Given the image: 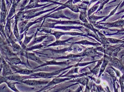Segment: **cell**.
Segmentation results:
<instances>
[{"mask_svg":"<svg viewBox=\"0 0 124 92\" xmlns=\"http://www.w3.org/2000/svg\"><path fill=\"white\" fill-rule=\"evenodd\" d=\"M75 67L74 64L68 66L67 67H65L64 68L60 70H57L55 71L50 72H39L36 73H33L30 74V76L31 77V79H38V78H43V79H51V78H54L56 77L55 76L58 75L62 71L66 70L67 69L73 68Z\"/></svg>","mask_w":124,"mask_h":92,"instance_id":"6da1fadb","label":"cell"},{"mask_svg":"<svg viewBox=\"0 0 124 92\" xmlns=\"http://www.w3.org/2000/svg\"><path fill=\"white\" fill-rule=\"evenodd\" d=\"M72 79L71 78H69V77H65V78H62L61 77L58 76L54 78L51 81L49 82L47 84V85L45 86L44 87L42 88L41 89V91H43L44 90H46L48 88L50 87L51 86H54V85L59 84H61L63 82L65 81H69Z\"/></svg>","mask_w":124,"mask_h":92,"instance_id":"7a4b0ae2","label":"cell"},{"mask_svg":"<svg viewBox=\"0 0 124 92\" xmlns=\"http://www.w3.org/2000/svg\"><path fill=\"white\" fill-rule=\"evenodd\" d=\"M1 64L2 67V76L5 77L14 74L9 64L7 63L5 60L2 58Z\"/></svg>","mask_w":124,"mask_h":92,"instance_id":"3957f363","label":"cell"},{"mask_svg":"<svg viewBox=\"0 0 124 92\" xmlns=\"http://www.w3.org/2000/svg\"><path fill=\"white\" fill-rule=\"evenodd\" d=\"M14 74L30 75L35 72V70L26 68H22L16 66L15 65L9 64Z\"/></svg>","mask_w":124,"mask_h":92,"instance_id":"277c9868","label":"cell"},{"mask_svg":"<svg viewBox=\"0 0 124 92\" xmlns=\"http://www.w3.org/2000/svg\"><path fill=\"white\" fill-rule=\"evenodd\" d=\"M49 81H41V80H25L22 81L20 83L24 84L30 86H38L40 85H46Z\"/></svg>","mask_w":124,"mask_h":92,"instance_id":"5b68a950","label":"cell"},{"mask_svg":"<svg viewBox=\"0 0 124 92\" xmlns=\"http://www.w3.org/2000/svg\"><path fill=\"white\" fill-rule=\"evenodd\" d=\"M7 13V8L5 0H1V8L0 26H3L6 24V19Z\"/></svg>","mask_w":124,"mask_h":92,"instance_id":"8992f818","label":"cell"},{"mask_svg":"<svg viewBox=\"0 0 124 92\" xmlns=\"http://www.w3.org/2000/svg\"><path fill=\"white\" fill-rule=\"evenodd\" d=\"M70 60H68V61H57L55 60H52L51 61H44V63L41 65H40L39 66L36 67L35 69H37L39 68L46 66H50V65H58V66H63V65H68L70 64L69 62Z\"/></svg>","mask_w":124,"mask_h":92,"instance_id":"52a82bcc","label":"cell"},{"mask_svg":"<svg viewBox=\"0 0 124 92\" xmlns=\"http://www.w3.org/2000/svg\"><path fill=\"white\" fill-rule=\"evenodd\" d=\"M24 55H24L27 59L35 61L40 64V65H41L44 63V61H41L39 57H37L36 55L33 53L25 52V54Z\"/></svg>","mask_w":124,"mask_h":92,"instance_id":"ba28073f","label":"cell"},{"mask_svg":"<svg viewBox=\"0 0 124 92\" xmlns=\"http://www.w3.org/2000/svg\"><path fill=\"white\" fill-rule=\"evenodd\" d=\"M7 60L8 61V63L12 65H17V64H25L17 55L15 56L10 58H6Z\"/></svg>","mask_w":124,"mask_h":92,"instance_id":"9c48e42d","label":"cell"},{"mask_svg":"<svg viewBox=\"0 0 124 92\" xmlns=\"http://www.w3.org/2000/svg\"><path fill=\"white\" fill-rule=\"evenodd\" d=\"M96 50L95 49L93 48H87L83 51V53H81V54L82 56H94L97 54Z\"/></svg>","mask_w":124,"mask_h":92,"instance_id":"30bf717a","label":"cell"},{"mask_svg":"<svg viewBox=\"0 0 124 92\" xmlns=\"http://www.w3.org/2000/svg\"><path fill=\"white\" fill-rule=\"evenodd\" d=\"M110 61L111 62L112 66L120 70L124 69V66L121 62L118 59L116 58H112L110 59Z\"/></svg>","mask_w":124,"mask_h":92,"instance_id":"8fae6325","label":"cell"},{"mask_svg":"<svg viewBox=\"0 0 124 92\" xmlns=\"http://www.w3.org/2000/svg\"><path fill=\"white\" fill-rule=\"evenodd\" d=\"M12 18L7 19V22L4 29V33L6 37L8 38L11 37V20Z\"/></svg>","mask_w":124,"mask_h":92,"instance_id":"7c38bea8","label":"cell"},{"mask_svg":"<svg viewBox=\"0 0 124 92\" xmlns=\"http://www.w3.org/2000/svg\"><path fill=\"white\" fill-rule=\"evenodd\" d=\"M81 57H82V56L81 53L77 54H69V55H68L66 56H61V57H57V58H54V59H68V60H73V59L74 60L76 59Z\"/></svg>","mask_w":124,"mask_h":92,"instance_id":"4fadbf2b","label":"cell"},{"mask_svg":"<svg viewBox=\"0 0 124 92\" xmlns=\"http://www.w3.org/2000/svg\"><path fill=\"white\" fill-rule=\"evenodd\" d=\"M103 61V58L102 59L98 61V63L95 66L93 69L90 70V72L92 73L94 75H96L100 72L101 68V66L102 63Z\"/></svg>","mask_w":124,"mask_h":92,"instance_id":"5bb4252c","label":"cell"},{"mask_svg":"<svg viewBox=\"0 0 124 92\" xmlns=\"http://www.w3.org/2000/svg\"><path fill=\"white\" fill-rule=\"evenodd\" d=\"M109 60H110V59H109L108 56H106V57H104V60L103 61L102 63V65H101V67L100 70V74H99V76H98V77H99L101 76V74L105 71L106 67V66H107L108 62L110 61Z\"/></svg>","mask_w":124,"mask_h":92,"instance_id":"9a60e30c","label":"cell"},{"mask_svg":"<svg viewBox=\"0 0 124 92\" xmlns=\"http://www.w3.org/2000/svg\"><path fill=\"white\" fill-rule=\"evenodd\" d=\"M75 82L79 84H81L84 86H86L87 83L89 82V80L88 78L84 76L80 78H77L75 80Z\"/></svg>","mask_w":124,"mask_h":92,"instance_id":"2e32d148","label":"cell"},{"mask_svg":"<svg viewBox=\"0 0 124 92\" xmlns=\"http://www.w3.org/2000/svg\"><path fill=\"white\" fill-rule=\"evenodd\" d=\"M12 4V6L11 8L9 11V13L8 15L7 19L12 18H11L12 16L15 13V8H16V6L18 4L16 3L15 1V2H13Z\"/></svg>","mask_w":124,"mask_h":92,"instance_id":"e0dca14e","label":"cell"},{"mask_svg":"<svg viewBox=\"0 0 124 92\" xmlns=\"http://www.w3.org/2000/svg\"><path fill=\"white\" fill-rule=\"evenodd\" d=\"M18 21L17 20L15 19L13 33H14V35L15 36L16 39L17 40H19L20 39V36L19 34V29H18V26H17Z\"/></svg>","mask_w":124,"mask_h":92,"instance_id":"ac0fdd59","label":"cell"},{"mask_svg":"<svg viewBox=\"0 0 124 92\" xmlns=\"http://www.w3.org/2000/svg\"><path fill=\"white\" fill-rule=\"evenodd\" d=\"M71 38L68 39L66 40H56L55 42L54 43L51 44L49 45H48L46 47H49L51 46H57V45H66V43L68 41L70 40L71 39Z\"/></svg>","mask_w":124,"mask_h":92,"instance_id":"d6986e66","label":"cell"},{"mask_svg":"<svg viewBox=\"0 0 124 92\" xmlns=\"http://www.w3.org/2000/svg\"><path fill=\"white\" fill-rule=\"evenodd\" d=\"M79 68L78 67H73V68L71 69L67 74L63 75V76H61V77H66L69 75H72V74H79L78 72Z\"/></svg>","mask_w":124,"mask_h":92,"instance_id":"ffe728a7","label":"cell"},{"mask_svg":"<svg viewBox=\"0 0 124 92\" xmlns=\"http://www.w3.org/2000/svg\"><path fill=\"white\" fill-rule=\"evenodd\" d=\"M46 36H42L41 37H36L33 40V41L28 45V47H31V46H32L33 45L35 44H36V43H39L41 42H42L44 39L46 37Z\"/></svg>","mask_w":124,"mask_h":92,"instance_id":"44dd1931","label":"cell"},{"mask_svg":"<svg viewBox=\"0 0 124 92\" xmlns=\"http://www.w3.org/2000/svg\"><path fill=\"white\" fill-rule=\"evenodd\" d=\"M6 84H7L8 86L12 90L15 92H20L16 88L15 86V85L16 84L19 83V82H8L7 81L6 82Z\"/></svg>","mask_w":124,"mask_h":92,"instance_id":"7402d4cb","label":"cell"},{"mask_svg":"<svg viewBox=\"0 0 124 92\" xmlns=\"http://www.w3.org/2000/svg\"><path fill=\"white\" fill-rule=\"evenodd\" d=\"M78 84L77 83H76V84H73L71 85H69L68 86H66L65 87H60V88H57V89H54L51 90V91L49 92H60L66 89H68L70 87L72 86H74V85H76Z\"/></svg>","mask_w":124,"mask_h":92,"instance_id":"603a6c76","label":"cell"},{"mask_svg":"<svg viewBox=\"0 0 124 92\" xmlns=\"http://www.w3.org/2000/svg\"><path fill=\"white\" fill-rule=\"evenodd\" d=\"M75 44H81L83 45H95L97 44L96 43H93L90 42H89L87 40H83L81 41H79V42H77L75 43Z\"/></svg>","mask_w":124,"mask_h":92,"instance_id":"cb8c5ba5","label":"cell"},{"mask_svg":"<svg viewBox=\"0 0 124 92\" xmlns=\"http://www.w3.org/2000/svg\"><path fill=\"white\" fill-rule=\"evenodd\" d=\"M44 46L42 44H40L39 45H37L35 46H31L28 48H27L25 49L26 51H31L34 49H40L42 48Z\"/></svg>","mask_w":124,"mask_h":92,"instance_id":"d4e9b609","label":"cell"},{"mask_svg":"<svg viewBox=\"0 0 124 92\" xmlns=\"http://www.w3.org/2000/svg\"><path fill=\"white\" fill-rule=\"evenodd\" d=\"M108 41L113 44H117V43H121L122 42V41L117 39H114V38H107Z\"/></svg>","mask_w":124,"mask_h":92,"instance_id":"484cf974","label":"cell"},{"mask_svg":"<svg viewBox=\"0 0 124 92\" xmlns=\"http://www.w3.org/2000/svg\"><path fill=\"white\" fill-rule=\"evenodd\" d=\"M33 35H32V36L30 37H27L25 35V39L24 40L23 42V45L25 46H26V45H27L30 42L31 40L33 38Z\"/></svg>","mask_w":124,"mask_h":92,"instance_id":"4316f807","label":"cell"},{"mask_svg":"<svg viewBox=\"0 0 124 92\" xmlns=\"http://www.w3.org/2000/svg\"><path fill=\"white\" fill-rule=\"evenodd\" d=\"M8 81L7 79L5 77L2 76H0V85L3 83H6Z\"/></svg>","mask_w":124,"mask_h":92,"instance_id":"83f0119b","label":"cell"},{"mask_svg":"<svg viewBox=\"0 0 124 92\" xmlns=\"http://www.w3.org/2000/svg\"><path fill=\"white\" fill-rule=\"evenodd\" d=\"M98 6H93L92 8H91L88 11V14H89V16L92 13H93L94 11H95L97 9Z\"/></svg>","mask_w":124,"mask_h":92,"instance_id":"f1b7e54d","label":"cell"},{"mask_svg":"<svg viewBox=\"0 0 124 92\" xmlns=\"http://www.w3.org/2000/svg\"><path fill=\"white\" fill-rule=\"evenodd\" d=\"M6 45H7V43L3 39V37L0 36V48Z\"/></svg>","mask_w":124,"mask_h":92,"instance_id":"f546056e","label":"cell"},{"mask_svg":"<svg viewBox=\"0 0 124 92\" xmlns=\"http://www.w3.org/2000/svg\"><path fill=\"white\" fill-rule=\"evenodd\" d=\"M79 18H80V19H81L82 21L84 22H87V21L86 18H85V17L84 14H80V17H79Z\"/></svg>","mask_w":124,"mask_h":92,"instance_id":"4dcf8cb0","label":"cell"},{"mask_svg":"<svg viewBox=\"0 0 124 92\" xmlns=\"http://www.w3.org/2000/svg\"><path fill=\"white\" fill-rule=\"evenodd\" d=\"M88 82L87 83L86 85L85 90L84 92H83L82 90V92H90V89L89 87L88 86Z\"/></svg>","mask_w":124,"mask_h":92,"instance_id":"1f68e13d","label":"cell"},{"mask_svg":"<svg viewBox=\"0 0 124 92\" xmlns=\"http://www.w3.org/2000/svg\"><path fill=\"white\" fill-rule=\"evenodd\" d=\"M82 87L79 85V86L78 87L77 89L75 91H74L73 92H80L82 91Z\"/></svg>","mask_w":124,"mask_h":92,"instance_id":"d6a6232c","label":"cell"},{"mask_svg":"<svg viewBox=\"0 0 124 92\" xmlns=\"http://www.w3.org/2000/svg\"><path fill=\"white\" fill-rule=\"evenodd\" d=\"M73 92L74 91H73V90L68 88V89H66L63 90L62 92Z\"/></svg>","mask_w":124,"mask_h":92,"instance_id":"836d02e7","label":"cell"},{"mask_svg":"<svg viewBox=\"0 0 124 92\" xmlns=\"http://www.w3.org/2000/svg\"><path fill=\"white\" fill-rule=\"evenodd\" d=\"M21 0H16L15 1H16V3L18 4Z\"/></svg>","mask_w":124,"mask_h":92,"instance_id":"e575fe53","label":"cell"},{"mask_svg":"<svg viewBox=\"0 0 124 92\" xmlns=\"http://www.w3.org/2000/svg\"><path fill=\"white\" fill-rule=\"evenodd\" d=\"M6 0V4L7 5H8L9 3L8 0Z\"/></svg>","mask_w":124,"mask_h":92,"instance_id":"d590c367","label":"cell"},{"mask_svg":"<svg viewBox=\"0 0 124 92\" xmlns=\"http://www.w3.org/2000/svg\"><path fill=\"white\" fill-rule=\"evenodd\" d=\"M122 54L123 55H124V50L122 51Z\"/></svg>","mask_w":124,"mask_h":92,"instance_id":"8d00e7d4","label":"cell"},{"mask_svg":"<svg viewBox=\"0 0 124 92\" xmlns=\"http://www.w3.org/2000/svg\"><path fill=\"white\" fill-rule=\"evenodd\" d=\"M42 92V91H41V90H39V91H36V92Z\"/></svg>","mask_w":124,"mask_h":92,"instance_id":"74e56055","label":"cell"},{"mask_svg":"<svg viewBox=\"0 0 124 92\" xmlns=\"http://www.w3.org/2000/svg\"><path fill=\"white\" fill-rule=\"evenodd\" d=\"M1 58L0 56V64H1Z\"/></svg>","mask_w":124,"mask_h":92,"instance_id":"f35d334b","label":"cell"},{"mask_svg":"<svg viewBox=\"0 0 124 92\" xmlns=\"http://www.w3.org/2000/svg\"><path fill=\"white\" fill-rule=\"evenodd\" d=\"M46 92V90H44V91H42V92Z\"/></svg>","mask_w":124,"mask_h":92,"instance_id":"ab89813d","label":"cell"},{"mask_svg":"<svg viewBox=\"0 0 124 92\" xmlns=\"http://www.w3.org/2000/svg\"><path fill=\"white\" fill-rule=\"evenodd\" d=\"M10 1H11V3H12V0H10Z\"/></svg>","mask_w":124,"mask_h":92,"instance_id":"60d3db41","label":"cell"},{"mask_svg":"<svg viewBox=\"0 0 124 92\" xmlns=\"http://www.w3.org/2000/svg\"><path fill=\"white\" fill-rule=\"evenodd\" d=\"M0 34L1 35V32L0 30Z\"/></svg>","mask_w":124,"mask_h":92,"instance_id":"b9f144b4","label":"cell"},{"mask_svg":"<svg viewBox=\"0 0 124 92\" xmlns=\"http://www.w3.org/2000/svg\"></svg>","mask_w":124,"mask_h":92,"instance_id":"7bdbcfd3","label":"cell"},{"mask_svg":"<svg viewBox=\"0 0 124 92\" xmlns=\"http://www.w3.org/2000/svg\"></svg>","mask_w":124,"mask_h":92,"instance_id":"ee69618b","label":"cell"}]
</instances>
